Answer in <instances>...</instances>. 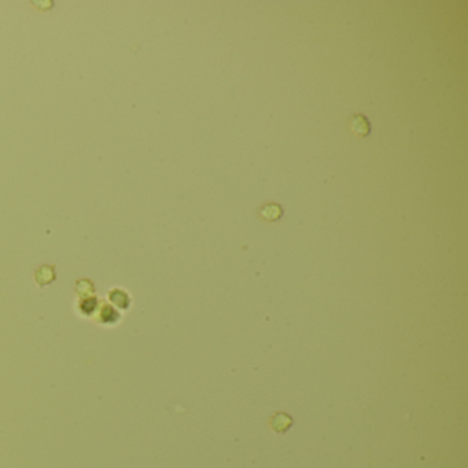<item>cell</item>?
I'll return each mask as SVG.
<instances>
[{
    "label": "cell",
    "mask_w": 468,
    "mask_h": 468,
    "mask_svg": "<svg viewBox=\"0 0 468 468\" xmlns=\"http://www.w3.org/2000/svg\"><path fill=\"white\" fill-rule=\"evenodd\" d=\"M350 126H352V131H353L356 135H359V136H367V135H370L371 124H370V121L367 120V117H365V115H363V114L353 115L352 122H350Z\"/></svg>",
    "instance_id": "obj_1"
},
{
    "label": "cell",
    "mask_w": 468,
    "mask_h": 468,
    "mask_svg": "<svg viewBox=\"0 0 468 468\" xmlns=\"http://www.w3.org/2000/svg\"><path fill=\"white\" fill-rule=\"evenodd\" d=\"M282 213H283V210L276 203H272V205H267V206L262 207L261 216L264 218H267V220L275 221V220H278L282 216Z\"/></svg>",
    "instance_id": "obj_2"
}]
</instances>
